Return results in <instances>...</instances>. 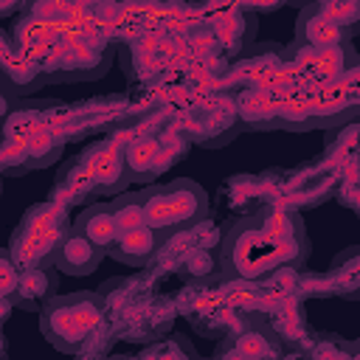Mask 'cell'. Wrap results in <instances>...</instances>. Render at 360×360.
I'll return each mask as SVG.
<instances>
[{
  "instance_id": "cell-11",
  "label": "cell",
  "mask_w": 360,
  "mask_h": 360,
  "mask_svg": "<svg viewBox=\"0 0 360 360\" xmlns=\"http://www.w3.org/2000/svg\"><path fill=\"white\" fill-rule=\"evenodd\" d=\"M56 264H42V267H28L22 270L20 276V287L11 298L14 307H22V309H31V312H39L56 292V273H53Z\"/></svg>"
},
{
  "instance_id": "cell-17",
  "label": "cell",
  "mask_w": 360,
  "mask_h": 360,
  "mask_svg": "<svg viewBox=\"0 0 360 360\" xmlns=\"http://www.w3.org/2000/svg\"><path fill=\"white\" fill-rule=\"evenodd\" d=\"M191 354L194 357V349L188 346V343H183L180 338H169V340H163V343H155V346H149V349H143V354Z\"/></svg>"
},
{
  "instance_id": "cell-7",
  "label": "cell",
  "mask_w": 360,
  "mask_h": 360,
  "mask_svg": "<svg viewBox=\"0 0 360 360\" xmlns=\"http://www.w3.org/2000/svg\"><path fill=\"white\" fill-rule=\"evenodd\" d=\"M107 256V248L93 242L87 233H82L76 225L62 236L59 250H56V267L68 276H90L101 259Z\"/></svg>"
},
{
  "instance_id": "cell-3",
  "label": "cell",
  "mask_w": 360,
  "mask_h": 360,
  "mask_svg": "<svg viewBox=\"0 0 360 360\" xmlns=\"http://www.w3.org/2000/svg\"><path fill=\"white\" fill-rule=\"evenodd\" d=\"M146 222L169 239L177 231H188L200 225L208 214V194L194 180H169L141 188Z\"/></svg>"
},
{
  "instance_id": "cell-13",
  "label": "cell",
  "mask_w": 360,
  "mask_h": 360,
  "mask_svg": "<svg viewBox=\"0 0 360 360\" xmlns=\"http://www.w3.org/2000/svg\"><path fill=\"white\" fill-rule=\"evenodd\" d=\"M6 135H14V132H6ZM14 138H17V141L25 146V152L31 155V166H34V169L53 163V160L62 155V146H65V138H62L53 127L42 124V121L31 124L28 129H22V132L14 135Z\"/></svg>"
},
{
  "instance_id": "cell-10",
  "label": "cell",
  "mask_w": 360,
  "mask_h": 360,
  "mask_svg": "<svg viewBox=\"0 0 360 360\" xmlns=\"http://www.w3.org/2000/svg\"><path fill=\"white\" fill-rule=\"evenodd\" d=\"M98 194V186H96V177L87 166V160L79 155L73 160H68L59 174H56V183H53V197L56 202L62 205H76V202H90L93 197Z\"/></svg>"
},
{
  "instance_id": "cell-1",
  "label": "cell",
  "mask_w": 360,
  "mask_h": 360,
  "mask_svg": "<svg viewBox=\"0 0 360 360\" xmlns=\"http://www.w3.org/2000/svg\"><path fill=\"white\" fill-rule=\"evenodd\" d=\"M309 256L301 217L290 208H270L242 217L222 239L219 267L228 278L259 281L278 270H298Z\"/></svg>"
},
{
  "instance_id": "cell-5",
  "label": "cell",
  "mask_w": 360,
  "mask_h": 360,
  "mask_svg": "<svg viewBox=\"0 0 360 360\" xmlns=\"http://www.w3.org/2000/svg\"><path fill=\"white\" fill-rule=\"evenodd\" d=\"M82 158L87 160L98 194H121L129 183V169H127V158H124V146L112 143V141H96L90 143L87 152H82Z\"/></svg>"
},
{
  "instance_id": "cell-15",
  "label": "cell",
  "mask_w": 360,
  "mask_h": 360,
  "mask_svg": "<svg viewBox=\"0 0 360 360\" xmlns=\"http://www.w3.org/2000/svg\"><path fill=\"white\" fill-rule=\"evenodd\" d=\"M3 76H6V90H11V93H28L42 84L39 68L34 62H28L22 53H14L8 37L3 45Z\"/></svg>"
},
{
  "instance_id": "cell-2",
  "label": "cell",
  "mask_w": 360,
  "mask_h": 360,
  "mask_svg": "<svg viewBox=\"0 0 360 360\" xmlns=\"http://www.w3.org/2000/svg\"><path fill=\"white\" fill-rule=\"evenodd\" d=\"M104 321V304L96 292L79 290L70 295H53L39 309V329L59 352H79Z\"/></svg>"
},
{
  "instance_id": "cell-9",
  "label": "cell",
  "mask_w": 360,
  "mask_h": 360,
  "mask_svg": "<svg viewBox=\"0 0 360 360\" xmlns=\"http://www.w3.org/2000/svg\"><path fill=\"white\" fill-rule=\"evenodd\" d=\"M160 245H163V236H160L149 222H141V225L124 228L107 253H110L112 259L124 262V264L143 267V264H149V262L158 256Z\"/></svg>"
},
{
  "instance_id": "cell-14",
  "label": "cell",
  "mask_w": 360,
  "mask_h": 360,
  "mask_svg": "<svg viewBox=\"0 0 360 360\" xmlns=\"http://www.w3.org/2000/svg\"><path fill=\"white\" fill-rule=\"evenodd\" d=\"M73 225L82 231V233H87L93 242H98L101 248H112V242L118 239V233H121V225H118V217H115V208H112V202H90L76 219H73Z\"/></svg>"
},
{
  "instance_id": "cell-6",
  "label": "cell",
  "mask_w": 360,
  "mask_h": 360,
  "mask_svg": "<svg viewBox=\"0 0 360 360\" xmlns=\"http://www.w3.org/2000/svg\"><path fill=\"white\" fill-rule=\"evenodd\" d=\"M298 51H301V59H298L301 70L309 79H318V82H326V84L343 79L357 65V53L349 42L332 45V48H298Z\"/></svg>"
},
{
  "instance_id": "cell-8",
  "label": "cell",
  "mask_w": 360,
  "mask_h": 360,
  "mask_svg": "<svg viewBox=\"0 0 360 360\" xmlns=\"http://www.w3.org/2000/svg\"><path fill=\"white\" fill-rule=\"evenodd\" d=\"M172 152L166 149V143L158 135H138L124 146V158H127V169H129V180H155L163 169L172 166L174 158H169Z\"/></svg>"
},
{
  "instance_id": "cell-16",
  "label": "cell",
  "mask_w": 360,
  "mask_h": 360,
  "mask_svg": "<svg viewBox=\"0 0 360 360\" xmlns=\"http://www.w3.org/2000/svg\"><path fill=\"white\" fill-rule=\"evenodd\" d=\"M20 276H22V267L11 259V253L6 250L3 259H0V295H3V304H11L17 287H20ZM14 307V304H11Z\"/></svg>"
},
{
  "instance_id": "cell-4",
  "label": "cell",
  "mask_w": 360,
  "mask_h": 360,
  "mask_svg": "<svg viewBox=\"0 0 360 360\" xmlns=\"http://www.w3.org/2000/svg\"><path fill=\"white\" fill-rule=\"evenodd\" d=\"M352 34L326 11L323 3H309L301 8L295 22V45L298 48H332L349 42Z\"/></svg>"
},
{
  "instance_id": "cell-12",
  "label": "cell",
  "mask_w": 360,
  "mask_h": 360,
  "mask_svg": "<svg viewBox=\"0 0 360 360\" xmlns=\"http://www.w3.org/2000/svg\"><path fill=\"white\" fill-rule=\"evenodd\" d=\"M239 127H242L239 107L233 101L225 107V98H217L214 107L208 112H202V121H200V129H197L194 141H200L202 146H219V143L231 141Z\"/></svg>"
}]
</instances>
